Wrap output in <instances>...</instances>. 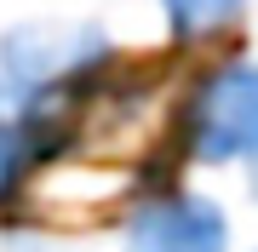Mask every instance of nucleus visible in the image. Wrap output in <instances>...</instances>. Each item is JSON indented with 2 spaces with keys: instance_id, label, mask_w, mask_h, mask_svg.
<instances>
[{
  "instance_id": "obj_1",
  "label": "nucleus",
  "mask_w": 258,
  "mask_h": 252,
  "mask_svg": "<svg viewBox=\"0 0 258 252\" xmlns=\"http://www.w3.org/2000/svg\"><path fill=\"white\" fill-rule=\"evenodd\" d=\"M109 63V35L92 23H23L0 35V86L23 115H46L75 80Z\"/></svg>"
},
{
  "instance_id": "obj_2",
  "label": "nucleus",
  "mask_w": 258,
  "mask_h": 252,
  "mask_svg": "<svg viewBox=\"0 0 258 252\" xmlns=\"http://www.w3.org/2000/svg\"><path fill=\"white\" fill-rule=\"evenodd\" d=\"M184 149L201 166H235L258 155V63L230 57L201 75L184 109Z\"/></svg>"
},
{
  "instance_id": "obj_3",
  "label": "nucleus",
  "mask_w": 258,
  "mask_h": 252,
  "mask_svg": "<svg viewBox=\"0 0 258 252\" xmlns=\"http://www.w3.org/2000/svg\"><path fill=\"white\" fill-rule=\"evenodd\" d=\"M230 212L207 189L144 195L120 224V252H230Z\"/></svg>"
},
{
  "instance_id": "obj_4",
  "label": "nucleus",
  "mask_w": 258,
  "mask_h": 252,
  "mask_svg": "<svg viewBox=\"0 0 258 252\" xmlns=\"http://www.w3.org/2000/svg\"><path fill=\"white\" fill-rule=\"evenodd\" d=\"M46 143V115H18V121H0V206L23 189L29 166L40 160Z\"/></svg>"
},
{
  "instance_id": "obj_5",
  "label": "nucleus",
  "mask_w": 258,
  "mask_h": 252,
  "mask_svg": "<svg viewBox=\"0 0 258 252\" xmlns=\"http://www.w3.org/2000/svg\"><path fill=\"white\" fill-rule=\"evenodd\" d=\"M166 12V29H172V40H184V46H201V40H218L224 29L241 23V12H247V0H161Z\"/></svg>"
},
{
  "instance_id": "obj_6",
  "label": "nucleus",
  "mask_w": 258,
  "mask_h": 252,
  "mask_svg": "<svg viewBox=\"0 0 258 252\" xmlns=\"http://www.w3.org/2000/svg\"><path fill=\"white\" fill-rule=\"evenodd\" d=\"M0 109H6V86H0Z\"/></svg>"
},
{
  "instance_id": "obj_7",
  "label": "nucleus",
  "mask_w": 258,
  "mask_h": 252,
  "mask_svg": "<svg viewBox=\"0 0 258 252\" xmlns=\"http://www.w3.org/2000/svg\"><path fill=\"white\" fill-rule=\"evenodd\" d=\"M247 252H258V246H247Z\"/></svg>"
}]
</instances>
